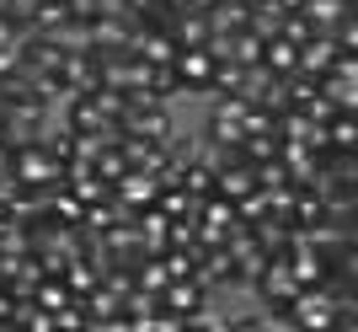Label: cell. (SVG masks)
<instances>
[{
  "instance_id": "8992f818",
  "label": "cell",
  "mask_w": 358,
  "mask_h": 332,
  "mask_svg": "<svg viewBox=\"0 0 358 332\" xmlns=\"http://www.w3.org/2000/svg\"><path fill=\"white\" fill-rule=\"evenodd\" d=\"M262 64H268L273 76H294L299 70V43H289L284 32H273L268 43H262Z\"/></svg>"
},
{
  "instance_id": "277c9868",
  "label": "cell",
  "mask_w": 358,
  "mask_h": 332,
  "mask_svg": "<svg viewBox=\"0 0 358 332\" xmlns=\"http://www.w3.org/2000/svg\"><path fill=\"white\" fill-rule=\"evenodd\" d=\"M171 38H177V48H198L214 38V22L209 11H177V22H171Z\"/></svg>"
},
{
  "instance_id": "7a4b0ae2",
  "label": "cell",
  "mask_w": 358,
  "mask_h": 332,
  "mask_svg": "<svg viewBox=\"0 0 358 332\" xmlns=\"http://www.w3.org/2000/svg\"><path fill=\"white\" fill-rule=\"evenodd\" d=\"M214 64H220V54H214L209 43H198V48H177L171 70H177V81H182V91H187V97H209Z\"/></svg>"
},
{
  "instance_id": "3957f363",
  "label": "cell",
  "mask_w": 358,
  "mask_h": 332,
  "mask_svg": "<svg viewBox=\"0 0 358 332\" xmlns=\"http://www.w3.org/2000/svg\"><path fill=\"white\" fill-rule=\"evenodd\" d=\"M209 300H214V295H209L203 284H198L193 273H187V279H171V284L161 289V305H166V311H171L177 321H187V317L198 311V305H209Z\"/></svg>"
},
{
  "instance_id": "5b68a950",
  "label": "cell",
  "mask_w": 358,
  "mask_h": 332,
  "mask_svg": "<svg viewBox=\"0 0 358 332\" xmlns=\"http://www.w3.org/2000/svg\"><path fill=\"white\" fill-rule=\"evenodd\" d=\"M331 60H337V43H331L327 32H310V38L299 43V70H305V76H327Z\"/></svg>"
},
{
  "instance_id": "6da1fadb",
  "label": "cell",
  "mask_w": 358,
  "mask_h": 332,
  "mask_svg": "<svg viewBox=\"0 0 358 332\" xmlns=\"http://www.w3.org/2000/svg\"><path fill=\"white\" fill-rule=\"evenodd\" d=\"M246 97H214V107H209V118H203V129H198V139L209 145V151H236L241 139H246Z\"/></svg>"
}]
</instances>
